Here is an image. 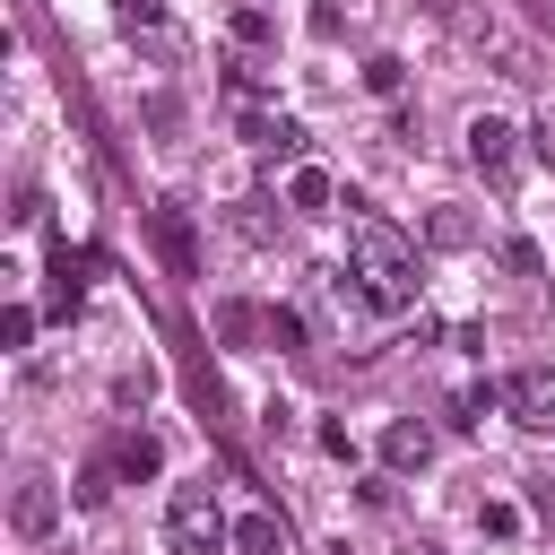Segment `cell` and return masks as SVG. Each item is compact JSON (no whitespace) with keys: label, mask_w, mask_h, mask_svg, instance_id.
<instances>
[{"label":"cell","mask_w":555,"mask_h":555,"mask_svg":"<svg viewBox=\"0 0 555 555\" xmlns=\"http://www.w3.org/2000/svg\"><path fill=\"white\" fill-rule=\"evenodd\" d=\"M347 208H356V199H347ZM347 251H356L364 304H382V312H408V304H416V251H408L399 225H382L373 208H356V217H347Z\"/></svg>","instance_id":"1"},{"label":"cell","mask_w":555,"mask_h":555,"mask_svg":"<svg viewBox=\"0 0 555 555\" xmlns=\"http://www.w3.org/2000/svg\"><path fill=\"white\" fill-rule=\"evenodd\" d=\"M165 538H173L182 555H225V546H234V529H225V512H217L208 486H173V503H165Z\"/></svg>","instance_id":"2"},{"label":"cell","mask_w":555,"mask_h":555,"mask_svg":"<svg viewBox=\"0 0 555 555\" xmlns=\"http://www.w3.org/2000/svg\"><path fill=\"white\" fill-rule=\"evenodd\" d=\"M503 416H512L520 434H555V364H520V373L503 382Z\"/></svg>","instance_id":"3"},{"label":"cell","mask_w":555,"mask_h":555,"mask_svg":"<svg viewBox=\"0 0 555 555\" xmlns=\"http://www.w3.org/2000/svg\"><path fill=\"white\" fill-rule=\"evenodd\" d=\"M468 165H477L486 182H512V165H520V130L494 121V113H477V121H468Z\"/></svg>","instance_id":"4"},{"label":"cell","mask_w":555,"mask_h":555,"mask_svg":"<svg viewBox=\"0 0 555 555\" xmlns=\"http://www.w3.org/2000/svg\"><path fill=\"white\" fill-rule=\"evenodd\" d=\"M147 234H156V251H165V269L173 278H199V234H191V217L165 199V208H147Z\"/></svg>","instance_id":"5"},{"label":"cell","mask_w":555,"mask_h":555,"mask_svg":"<svg viewBox=\"0 0 555 555\" xmlns=\"http://www.w3.org/2000/svg\"><path fill=\"white\" fill-rule=\"evenodd\" d=\"M9 520H17V538H52V520H61V494H52V477H43V468H26V477H17V494H9Z\"/></svg>","instance_id":"6"},{"label":"cell","mask_w":555,"mask_h":555,"mask_svg":"<svg viewBox=\"0 0 555 555\" xmlns=\"http://www.w3.org/2000/svg\"><path fill=\"white\" fill-rule=\"evenodd\" d=\"M208 321H217V338H225V347H251V338H269V312H260V304H243V295H225Z\"/></svg>","instance_id":"7"},{"label":"cell","mask_w":555,"mask_h":555,"mask_svg":"<svg viewBox=\"0 0 555 555\" xmlns=\"http://www.w3.org/2000/svg\"><path fill=\"white\" fill-rule=\"evenodd\" d=\"M243 139L269 147V156H304V130H295L286 113H243Z\"/></svg>","instance_id":"8"},{"label":"cell","mask_w":555,"mask_h":555,"mask_svg":"<svg viewBox=\"0 0 555 555\" xmlns=\"http://www.w3.org/2000/svg\"><path fill=\"white\" fill-rule=\"evenodd\" d=\"M425 460H434V434H425V425H390V434H382V468L408 477V468H425Z\"/></svg>","instance_id":"9"},{"label":"cell","mask_w":555,"mask_h":555,"mask_svg":"<svg viewBox=\"0 0 555 555\" xmlns=\"http://www.w3.org/2000/svg\"><path fill=\"white\" fill-rule=\"evenodd\" d=\"M234 555H286V520L278 512H243L234 520Z\"/></svg>","instance_id":"10"},{"label":"cell","mask_w":555,"mask_h":555,"mask_svg":"<svg viewBox=\"0 0 555 555\" xmlns=\"http://www.w3.org/2000/svg\"><path fill=\"white\" fill-rule=\"evenodd\" d=\"M113 468H121V477H156V468H165V442H156V434H121V442H113Z\"/></svg>","instance_id":"11"},{"label":"cell","mask_w":555,"mask_h":555,"mask_svg":"<svg viewBox=\"0 0 555 555\" xmlns=\"http://www.w3.org/2000/svg\"><path fill=\"white\" fill-rule=\"evenodd\" d=\"M286 199H295V208H330V199H338V182H330L321 165H295V182H286Z\"/></svg>","instance_id":"12"},{"label":"cell","mask_w":555,"mask_h":555,"mask_svg":"<svg viewBox=\"0 0 555 555\" xmlns=\"http://www.w3.org/2000/svg\"><path fill=\"white\" fill-rule=\"evenodd\" d=\"M364 87H373V95H399V87H408V61L373 52V61H364Z\"/></svg>","instance_id":"13"},{"label":"cell","mask_w":555,"mask_h":555,"mask_svg":"<svg viewBox=\"0 0 555 555\" xmlns=\"http://www.w3.org/2000/svg\"><path fill=\"white\" fill-rule=\"evenodd\" d=\"M234 225H243L251 243H269V199H234Z\"/></svg>","instance_id":"14"},{"label":"cell","mask_w":555,"mask_h":555,"mask_svg":"<svg viewBox=\"0 0 555 555\" xmlns=\"http://www.w3.org/2000/svg\"><path fill=\"white\" fill-rule=\"evenodd\" d=\"M26 338H35V312L9 304V312H0V347H26Z\"/></svg>","instance_id":"15"},{"label":"cell","mask_w":555,"mask_h":555,"mask_svg":"<svg viewBox=\"0 0 555 555\" xmlns=\"http://www.w3.org/2000/svg\"><path fill=\"white\" fill-rule=\"evenodd\" d=\"M269 347H304V312L278 304V312H269Z\"/></svg>","instance_id":"16"},{"label":"cell","mask_w":555,"mask_h":555,"mask_svg":"<svg viewBox=\"0 0 555 555\" xmlns=\"http://www.w3.org/2000/svg\"><path fill=\"white\" fill-rule=\"evenodd\" d=\"M503 269H512V278H538V243L512 234V243H503Z\"/></svg>","instance_id":"17"},{"label":"cell","mask_w":555,"mask_h":555,"mask_svg":"<svg viewBox=\"0 0 555 555\" xmlns=\"http://www.w3.org/2000/svg\"><path fill=\"white\" fill-rule=\"evenodd\" d=\"M486 399H503V390H460V399H451V425H477V416H486Z\"/></svg>","instance_id":"18"},{"label":"cell","mask_w":555,"mask_h":555,"mask_svg":"<svg viewBox=\"0 0 555 555\" xmlns=\"http://www.w3.org/2000/svg\"><path fill=\"white\" fill-rule=\"evenodd\" d=\"M113 17H121V26H156V17H165V0H113Z\"/></svg>","instance_id":"19"},{"label":"cell","mask_w":555,"mask_h":555,"mask_svg":"<svg viewBox=\"0 0 555 555\" xmlns=\"http://www.w3.org/2000/svg\"><path fill=\"white\" fill-rule=\"evenodd\" d=\"M477 520H486V538H512V529H520V512H512V503H486Z\"/></svg>","instance_id":"20"},{"label":"cell","mask_w":555,"mask_h":555,"mask_svg":"<svg viewBox=\"0 0 555 555\" xmlns=\"http://www.w3.org/2000/svg\"><path fill=\"white\" fill-rule=\"evenodd\" d=\"M529 139H538V156H546V165H555V113H546V121H538V130H529Z\"/></svg>","instance_id":"21"},{"label":"cell","mask_w":555,"mask_h":555,"mask_svg":"<svg viewBox=\"0 0 555 555\" xmlns=\"http://www.w3.org/2000/svg\"><path fill=\"white\" fill-rule=\"evenodd\" d=\"M529 17H538V26H546V35H555V0H529Z\"/></svg>","instance_id":"22"},{"label":"cell","mask_w":555,"mask_h":555,"mask_svg":"<svg viewBox=\"0 0 555 555\" xmlns=\"http://www.w3.org/2000/svg\"><path fill=\"white\" fill-rule=\"evenodd\" d=\"M425 9H434V17H442V26H451V17H460V0H425Z\"/></svg>","instance_id":"23"},{"label":"cell","mask_w":555,"mask_h":555,"mask_svg":"<svg viewBox=\"0 0 555 555\" xmlns=\"http://www.w3.org/2000/svg\"><path fill=\"white\" fill-rule=\"evenodd\" d=\"M399 555H442V546H434V538H408V546H399Z\"/></svg>","instance_id":"24"}]
</instances>
